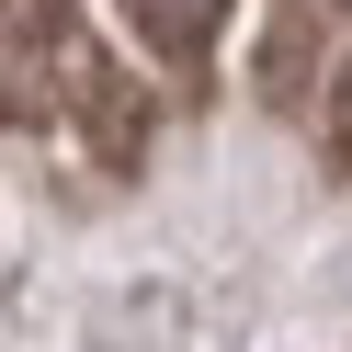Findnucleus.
<instances>
[{"label":"nucleus","instance_id":"1","mask_svg":"<svg viewBox=\"0 0 352 352\" xmlns=\"http://www.w3.org/2000/svg\"><path fill=\"white\" fill-rule=\"evenodd\" d=\"M125 34H137L148 57H170V69H193V57L228 34V0H114Z\"/></svg>","mask_w":352,"mask_h":352}]
</instances>
